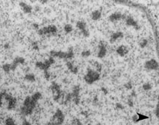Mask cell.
Masks as SVG:
<instances>
[{
	"mask_svg": "<svg viewBox=\"0 0 159 125\" xmlns=\"http://www.w3.org/2000/svg\"><path fill=\"white\" fill-rule=\"evenodd\" d=\"M62 122H63V115H62L61 111L58 110L54 115V116L52 118L51 122L48 123V125H59L62 124Z\"/></svg>",
	"mask_w": 159,
	"mask_h": 125,
	"instance_id": "obj_2",
	"label": "cell"
},
{
	"mask_svg": "<svg viewBox=\"0 0 159 125\" xmlns=\"http://www.w3.org/2000/svg\"><path fill=\"white\" fill-rule=\"evenodd\" d=\"M25 79L30 83H33L36 81V77L33 73H28L25 76Z\"/></svg>",
	"mask_w": 159,
	"mask_h": 125,
	"instance_id": "obj_4",
	"label": "cell"
},
{
	"mask_svg": "<svg viewBox=\"0 0 159 125\" xmlns=\"http://www.w3.org/2000/svg\"><path fill=\"white\" fill-rule=\"evenodd\" d=\"M15 61H16V63H18V64H22V63H24L25 59L23 58H20V57H19V58H16V60H15Z\"/></svg>",
	"mask_w": 159,
	"mask_h": 125,
	"instance_id": "obj_6",
	"label": "cell"
},
{
	"mask_svg": "<svg viewBox=\"0 0 159 125\" xmlns=\"http://www.w3.org/2000/svg\"><path fill=\"white\" fill-rule=\"evenodd\" d=\"M150 2L153 5H159V0H150Z\"/></svg>",
	"mask_w": 159,
	"mask_h": 125,
	"instance_id": "obj_7",
	"label": "cell"
},
{
	"mask_svg": "<svg viewBox=\"0 0 159 125\" xmlns=\"http://www.w3.org/2000/svg\"><path fill=\"white\" fill-rule=\"evenodd\" d=\"M22 125H31V124H30L28 121H25V122H23V124H22Z\"/></svg>",
	"mask_w": 159,
	"mask_h": 125,
	"instance_id": "obj_8",
	"label": "cell"
},
{
	"mask_svg": "<svg viewBox=\"0 0 159 125\" xmlns=\"http://www.w3.org/2000/svg\"><path fill=\"white\" fill-rule=\"evenodd\" d=\"M5 125H16V124H15L14 121L12 118H7L6 120Z\"/></svg>",
	"mask_w": 159,
	"mask_h": 125,
	"instance_id": "obj_5",
	"label": "cell"
},
{
	"mask_svg": "<svg viewBox=\"0 0 159 125\" xmlns=\"http://www.w3.org/2000/svg\"><path fill=\"white\" fill-rule=\"evenodd\" d=\"M7 108H8L9 109H14L16 104V99H14V98L12 97L7 96Z\"/></svg>",
	"mask_w": 159,
	"mask_h": 125,
	"instance_id": "obj_3",
	"label": "cell"
},
{
	"mask_svg": "<svg viewBox=\"0 0 159 125\" xmlns=\"http://www.w3.org/2000/svg\"><path fill=\"white\" fill-rule=\"evenodd\" d=\"M37 101H35L31 96H28L25 98L22 104V107L21 108V113L23 115H29L32 114L34 109H35Z\"/></svg>",
	"mask_w": 159,
	"mask_h": 125,
	"instance_id": "obj_1",
	"label": "cell"
}]
</instances>
